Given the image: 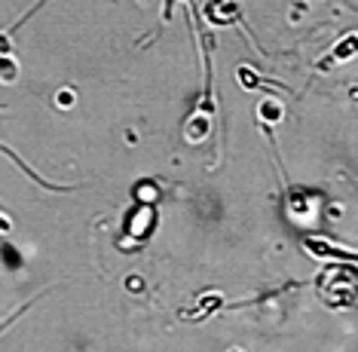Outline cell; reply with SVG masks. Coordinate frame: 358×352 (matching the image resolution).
Returning <instances> with one entry per match:
<instances>
[{"label": "cell", "mask_w": 358, "mask_h": 352, "mask_svg": "<svg viewBox=\"0 0 358 352\" xmlns=\"http://www.w3.org/2000/svg\"><path fill=\"white\" fill-rule=\"evenodd\" d=\"M129 288H138V291H141V279H138V276H129Z\"/></svg>", "instance_id": "cell-14"}, {"label": "cell", "mask_w": 358, "mask_h": 352, "mask_svg": "<svg viewBox=\"0 0 358 352\" xmlns=\"http://www.w3.org/2000/svg\"><path fill=\"white\" fill-rule=\"evenodd\" d=\"M303 248L309 251V255H315V258L343 260V264H355V260H358L355 251H346V248H340V245H331L328 239H319V236H306V239H303Z\"/></svg>", "instance_id": "cell-5"}, {"label": "cell", "mask_w": 358, "mask_h": 352, "mask_svg": "<svg viewBox=\"0 0 358 352\" xmlns=\"http://www.w3.org/2000/svg\"><path fill=\"white\" fill-rule=\"evenodd\" d=\"M10 230H13V220L6 215H0V233H10Z\"/></svg>", "instance_id": "cell-13"}, {"label": "cell", "mask_w": 358, "mask_h": 352, "mask_svg": "<svg viewBox=\"0 0 358 352\" xmlns=\"http://www.w3.org/2000/svg\"><path fill=\"white\" fill-rule=\"evenodd\" d=\"M55 104H59V108H71V104H74V89H62V92L55 95Z\"/></svg>", "instance_id": "cell-11"}, {"label": "cell", "mask_w": 358, "mask_h": 352, "mask_svg": "<svg viewBox=\"0 0 358 352\" xmlns=\"http://www.w3.org/2000/svg\"><path fill=\"white\" fill-rule=\"evenodd\" d=\"M355 55H358V31H349V34H343L337 43H334V49L324 55L319 64H315V68H319V71H331L334 64H343L349 59H355Z\"/></svg>", "instance_id": "cell-4"}, {"label": "cell", "mask_w": 358, "mask_h": 352, "mask_svg": "<svg viewBox=\"0 0 358 352\" xmlns=\"http://www.w3.org/2000/svg\"><path fill=\"white\" fill-rule=\"evenodd\" d=\"M257 117L264 120V122H279V120L285 117V108H282L279 101H273V98H266V101H260Z\"/></svg>", "instance_id": "cell-9"}, {"label": "cell", "mask_w": 358, "mask_h": 352, "mask_svg": "<svg viewBox=\"0 0 358 352\" xmlns=\"http://www.w3.org/2000/svg\"><path fill=\"white\" fill-rule=\"evenodd\" d=\"M202 15L215 28H230V24L242 22V3L239 0H206Z\"/></svg>", "instance_id": "cell-3"}, {"label": "cell", "mask_w": 358, "mask_h": 352, "mask_svg": "<svg viewBox=\"0 0 358 352\" xmlns=\"http://www.w3.org/2000/svg\"><path fill=\"white\" fill-rule=\"evenodd\" d=\"M227 352H242V349H239V346H233V349H227Z\"/></svg>", "instance_id": "cell-15"}, {"label": "cell", "mask_w": 358, "mask_h": 352, "mask_svg": "<svg viewBox=\"0 0 358 352\" xmlns=\"http://www.w3.org/2000/svg\"><path fill=\"white\" fill-rule=\"evenodd\" d=\"M153 227H157V209H153V202H138L126 215L123 236H129L135 245H141L153 233Z\"/></svg>", "instance_id": "cell-2"}, {"label": "cell", "mask_w": 358, "mask_h": 352, "mask_svg": "<svg viewBox=\"0 0 358 352\" xmlns=\"http://www.w3.org/2000/svg\"><path fill=\"white\" fill-rule=\"evenodd\" d=\"M217 309H224L221 294H202L196 300V307L181 309V318H187V322H202V318H208L211 313H217Z\"/></svg>", "instance_id": "cell-6"}, {"label": "cell", "mask_w": 358, "mask_h": 352, "mask_svg": "<svg viewBox=\"0 0 358 352\" xmlns=\"http://www.w3.org/2000/svg\"><path fill=\"white\" fill-rule=\"evenodd\" d=\"M211 132V117H206V113H193L190 120H187V138L190 141H202V138H208Z\"/></svg>", "instance_id": "cell-8"}, {"label": "cell", "mask_w": 358, "mask_h": 352, "mask_svg": "<svg viewBox=\"0 0 358 352\" xmlns=\"http://www.w3.org/2000/svg\"><path fill=\"white\" fill-rule=\"evenodd\" d=\"M19 80V64L13 59L10 37L0 34V83H15Z\"/></svg>", "instance_id": "cell-7"}, {"label": "cell", "mask_w": 358, "mask_h": 352, "mask_svg": "<svg viewBox=\"0 0 358 352\" xmlns=\"http://www.w3.org/2000/svg\"><path fill=\"white\" fill-rule=\"evenodd\" d=\"M236 73H239V83H242V89H257V86H260V77H257V73L251 71V68H245V64H242V68L236 71Z\"/></svg>", "instance_id": "cell-10"}, {"label": "cell", "mask_w": 358, "mask_h": 352, "mask_svg": "<svg viewBox=\"0 0 358 352\" xmlns=\"http://www.w3.org/2000/svg\"><path fill=\"white\" fill-rule=\"evenodd\" d=\"M315 294L324 307L346 309L358 300V269L352 264H334L315 276Z\"/></svg>", "instance_id": "cell-1"}, {"label": "cell", "mask_w": 358, "mask_h": 352, "mask_svg": "<svg viewBox=\"0 0 358 352\" xmlns=\"http://www.w3.org/2000/svg\"><path fill=\"white\" fill-rule=\"evenodd\" d=\"M172 3L175 0H166V6H162V19L169 22V15H172ZM184 3H193V0H184Z\"/></svg>", "instance_id": "cell-12"}]
</instances>
